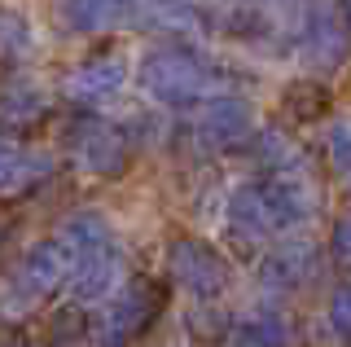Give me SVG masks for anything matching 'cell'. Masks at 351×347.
Instances as JSON below:
<instances>
[{
  "instance_id": "6da1fadb",
  "label": "cell",
  "mask_w": 351,
  "mask_h": 347,
  "mask_svg": "<svg viewBox=\"0 0 351 347\" xmlns=\"http://www.w3.org/2000/svg\"><path fill=\"white\" fill-rule=\"evenodd\" d=\"M206 62L197 58L193 49L167 45V49H154L145 62H141V88H145L154 101L162 106H193L197 97L206 93Z\"/></svg>"
},
{
  "instance_id": "7a4b0ae2",
  "label": "cell",
  "mask_w": 351,
  "mask_h": 347,
  "mask_svg": "<svg viewBox=\"0 0 351 347\" xmlns=\"http://www.w3.org/2000/svg\"><path fill=\"white\" fill-rule=\"evenodd\" d=\"M162 308H167V290L154 277H132L101 321V347H128L132 339H141L162 317Z\"/></svg>"
},
{
  "instance_id": "3957f363",
  "label": "cell",
  "mask_w": 351,
  "mask_h": 347,
  "mask_svg": "<svg viewBox=\"0 0 351 347\" xmlns=\"http://www.w3.org/2000/svg\"><path fill=\"white\" fill-rule=\"evenodd\" d=\"M66 277H71V255H66V246L58 242V237H49V242H36V246L27 251V259L18 264L14 281H9V295H5L9 312L36 308V303L49 299Z\"/></svg>"
},
{
  "instance_id": "277c9868",
  "label": "cell",
  "mask_w": 351,
  "mask_h": 347,
  "mask_svg": "<svg viewBox=\"0 0 351 347\" xmlns=\"http://www.w3.org/2000/svg\"><path fill=\"white\" fill-rule=\"evenodd\" d=\"M167 273L193 299H219L228 290V264L202 237H176L167 246Z\"/></svg>"
},
{
  "instance_id": "5b68a950",
  "label": "cell",
  "mask_w": 351,
  "mask_h": 347,
  "mask_svg": "<svg viewBox=\"0 0 351 347\" xmlns=\"http://www.w3.org/2000/svg\"><path fill=\"white\" fill-rule=\"evenodd\" d=\"M197 141L215 154H228V149H241L250 141V106L237 101V97H215V101L202 106L197 115Z\"/></svg>"
},
{
  "instance_id": "8992f818",
  "label": "cell",
  "mask_w": 351,
  "mask_h": 347,
  "mask_svg": "<svg viewBox=\"0 0 351 347\" xmlns=\"http://www.w3.org/2000/svg\"><path fill=\"white\" fill-rule=\"evenodd\" d=\"M128 136L119 132L114 123H101V119H88V123L75 132V158H80L84 171L93 176H119L128 167Z\"/></svg>"
},
{
  "instance_id": "52a82bcc",
  "label": "cell",
  "mask_w": 351,
  "mask_h": 347,
  "mask_svg": "<svg viewBox=\"0 0 351 347\" xmlns=\"http://www.w3.org/2000/svg\"><path fill=\"white\" fill-rule=\"evenodd\" d=\"M259 198H263V207H268V215H272V229L303 224L307 215H312V207H316V189L299 176V167L268 176L259 185Z\"/></svg>"
},
{
  "instance_id": "ba28073f",
  "label": "cell",
  "mask_w": 351,
  "mask_h": 347,
  "mask_svg": "<svg viewBox=\"0 0 351 347\" xmlns=\"http://www.w3.org/2000/svg\"><path fill=\"white\" fill-rule=\"evenodd\" d=\"M58 18L80 36H101L136 18V0H58Z\"/></svg>"
},
{
  "instance_id": "9c48e42d",
  "label": "cell",
  "mask_w": 351,
  "mask_h": 347,
  "mask_svg": "<svg viewBox=\"0 0 351 347\" xmlns=\"http://www.w3.org/2000/svg\"><path fill=\"white\" fill-rule=\"evenodd\" d=\"M224 220H228V237H233L237 246H259V242H268V233H272V215L259 198V185H241L233 198H228Z\"/></svg>"
},
{
  "instance_id": "30bf717a",
  "label": "cell",
  "mask_w": 351,
  "mask_h": 347,
  "mask_svg": "<svg viewBox=\"0 0 351 347\" xmlns=\"http://www.w3.org/2000/svg\"><path fill=\"white\" fill-rule=\"evenodd\" d=\"M312 259H316V251L307 242H285L272 255H263L259 281L268 290H277V295H290V290H299L303 281L312 277Z\"/></svg>"
},
{
  "instance_id": "8fae6325",
  "label": "cell",
  "mask_w": 351,
  "mask_h": 347,
  "mask_svg": "<svg viewBox=\"0 0 351 347\" xmlns=\"http://www.w3.org/2000/svg\"><path fill=\"white\" fill-rule=\"evenodd\" d=\"M114 277H119V251H114V246H106V251L71 259V277H66V281H71L75 303H97V299L110 295Z\"/></svg>"
},
{
  "instance_id": "7c38bea8",
  "label": "cell",
  "mask_w": 351,
  "mask_h": 347,
  "mask_svg": "<svg viewBox=\"0 0 351 347\" xmlns=\"http://www.w3.org/2000/svg\"><path fill=\"white\" fill-rule=\"evenodd\" d=\"M123 80H128L123 58L101 53V58H88L84 67L71 75V97H80V101H106V97H114L123 88Z\"/></svg>"
},
{
  "instance_id": "4fadbf2b",
  "label": "cell",
  "mask_w": 351,
  "mask_h": 347,
  "mask_svg": "<svg viewBox=\"0 0 351 347\" xmlns=\"http://www.w3.org/2000/svg\"><path fill=\"white\" fill-rule=\"evenodd\" d=\"M44 171H49V158H44V154L18 145V141H9V136H0V198L36 185Z\"/></svg>"
},
{
  "instance_id": "5bb4252c",
  "label": "cell",
  "mask_w": 351,
  "mask_h": 347,
  "mask_svg": "<svg viewBox=\"0 0 351 347\" xmlns=\"http://www.w3.org/2000/svg\"><path fill=\"white\" fill-rule=\"evenodd\" d=\"M58 242L66 246V255H71V259H80V255H93V251L114 246V233H110L106 215H97V211H75L71 220L62 224Z\"/></svg>"
},
{
  "instance_id": "9a60e30c",
  "label": "cell",
  "mask_w": 351,
  "mask_h": 347,
  "mask_svg": "<svg viewBox=\"0 0 351 347\" xmlns=\"http://www.w3.org/2000/svg\"><path fill=\"white\" fill-rule=\"evenodd\" d=\"M281 110L294 123H316L321 115H329V88L321 80H294L281 93Z\"/></svg>"
},
{
  "instance_id": "2e32d148",
  "label": "cell",
  "mask_w": 351,
  "mask_h": 347,
  "mask_svg": "<svg viewBox=\"0 0 351 347\" xmlns=\"http://www.w3.org/2000/svg\"><path fill=\"white\" fill-rule=\"evenodd\" d=\"M136 18L145 27H158V31H197V9L189 0H136Z\"/></svg>"
},
{
  "instance_id": "e0dca14e",
  "label": "cell",
  "mask_w": 351,
  "mask_h": 347,
  "mask_svg": "<svg viewBox=\"0 0 351 347\" xmlns=\"http://www.w3.org/2000/svg\"><path fill=\"white\" fill-rule=\"evenodd\" d=\"M255 158H259V167L268 171V176H277V171H294V167H303V154H299V145H294L290 136H281V132H263V136H259V145H255Z\"/></svg>"
},
{
  "instance_id": "ac0fdd59",
  "label": "cell",
  "mask_w": 351,
  "mask_h": 347,
  "mask_svg": "<svg viewBox=\"0 0 351 347\" xmlns=\"http://www.w3.org/2000/svg\"><path fill=\"white\" fill-rule=\"evenodd\" d=\"M0 115L5 119H36L40 115V97L27 93V88H14V93L0 97Z\"/></svg>"
},
{
  "instance_id": "d6986e66",
  "label": "cell",
  "mask_w": 351,
  "mask_h": 347,
  "mask_svg": "<svg viewBox=\"0 0 351 347\" xmlns=\"http://www.w3.org/2000/svg\"><path fill=\"white\" fill-rule=\"evenodd\" d=\"M329 255H334V264L343 268V273H351V211L334 224V233H329Z\"/></svg>"
},
{
  "instance_id": "ffe728a7",
  "label": "cell",
  "mask_w": 351,
  "mask_h": 347,
  "mask_svg": "<svg viewBox=\"0 0 351 347\" xmlns=\"http://www.w3.org/2000/svg\"><path fill=\"white\" fill-rule=\"evenodd\" d=\"M84 334H88V325H84V312L80 308L58 312V321H53V339H58V343H80Z\"/></svg>"
},
{
  "instance_id": "44dd1931",
  "label": "cell",
  "mask_w": 351,
  "mask_h": 347,
  "mask_svg": "<svg viewBox=\"0 0 351 347\" xmlns=\"http://www.w3.org/2000/svg\"><path fill=\"white\" fill-rule=\"evenodd\" d=\"M27 45H31L27 23H18L14 14H0V49H5V53H22Z\"/></svg>"
},
{
  "instance_id": "7402d4cb",
  "label": "cell",
  "mask_w": 351,
  "mask_h": 347,
  "mask_svg": "<svg viewBox=\"0 0 351 347\" xmlns=\"http://www.w3.org/2000/svg\"><path fill=\"white\" fill-rule=\"evenodd\" d=\"M329 158H334V167L351 180V128L347 123H338L334 132H329Z\"/></svg>"
},
{
  "instance_id": "603a6c76",
  "label": "cell",
  "mask_w": 351,
  "mask_h": 347,
  "mask_svg": "<svg viewBox=\"0 0 351 347\" xmlns=\"http://www.w3.org/2000/svg\"><path fill=\"white\" fill-rule=\"evenodd\" d=\"M329 325H334V334L351 339V281L334 295V303H329Z\"/></svg>"
},
{
  "instance_id": "cb8c5ba5",
  "label": "cell",
  "mask_w": 351,
  "mask_h": 347,
  "mask_svg": "<svg viewBox=\"0 0 351 347\" xmlns=\"http://www.w3.org/2000/svg\"><path fill=\"white\" fill-rule=\"evenodd\" d=\"M338 9H343V23L351 27V0H338Z\"/></svg>"
},
{
  "instance_id": "d4e9b609",
  "label": "cell",
  "mask_w": 351,
  "mask_h": 347,
  "mask_svg": "<svg viewBox=\"0 0 351 347\" xmlns=\"http://www.w3.org/2000/svg\"><path fill=\"white\" fill-rule=\"evenodd\" d=\"M5 347H36V343H27V339H9Z\"/></svg>"
}]
</instances>
